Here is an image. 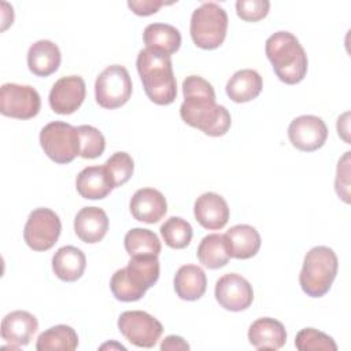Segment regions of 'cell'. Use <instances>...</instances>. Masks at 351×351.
Segmentation results:
<instances>
[{
    "mask_svg": "<svg viewBox=\"0 0 351 351\" xmlns=\"http://www.w3.org/2000/svg\"><path fill=\"white\" fill-rule=\"evenodd\" d=\"M119 332L136 347H154L163 333L162 324L141 310L123 311L118 318Z\"/></svg>",
    "mask_w": 351,
    "mask_h": 351,
    "instance_id": "10",
    "label": "cell"
},
{
    "mask_svg": "<svg viewBox=\"0 0 351 351\" xmlns=\"http://www.w3.org/2000/svg\"><path fill=\"white\" fill-rule=\"evenodd\" d=\"M160 234L165 243L174 250L185 248L193 236L192 226L181 217H170L160 226Z\"/></svg>",
    "mask_w": 351,
    "mask_h": 351,
    "instance_id": "30",
    "label": "cell"
},
{
    "mask_svg": "<svg viewBox=\"0 0 351 351\" xmlns=\"http://www.w3.org/2000/svg\"><path fill=\"white\" fill-rule=\"evenodd\" d=\"M266 56L280 81L295 85L307 74L308 59L296 36L289 32H276L266 40Z\"/></svg>",
    "mask_w": 351,
    "mask_h": 351,
    "instance_id": "3",
    "label": "cell"
},
{
    "mask_svg": "<svg viewBox=\"0 0 351 351\" xmlns=\"http://www.w3.org/2000/svg\"><path fill=\"white\" fill-rule=\"evenodd\" d=\"M41 99L30 85L3 84L0 88V112L10 118L30 119L40 112Z\"/></svg>",
    "mask_w": 351,
    "mask_h": 351,
    "instance_id": "11",
    "label": "cell"
},
{
    "mask_svg": "<svg viewBox=\"0 0 351 351\" xmlns=\"http://www.w3.org/2000/svg\"><path fill=\"white\" fill-rule=\"evenodd\" d=\"M129 208L137 221L156 223L165 217L167 211V202L158 189L141 188L132 196Z\"/></svg>",
    "mask_w": 351,
    "mask_h": 351,
    "instance_id": "17",
    "label": "cell"
},
{
    "mask_svg": "<svg viewBox=\"0 0 351 351\" xmlns=\"http://www.w3.org/2000/svg\"><path fill=\"white\" fill-rule=\"evenodd\" d=\"M37 329V318L23 310L11 311L1 321V337L10 344L8 347L14 350L27 346Z\"/></svg>",
    "mask_w": 351,
    "mask_h": 351,
    "instance_id": "15",
    "label": "cell"
},
{
    "mask_svg": "<svg viewBox=\"0 0 351 351\" xmlns=\"http://www.w3.org/2000/svg\"><path fill=\"white\" fill-rule=\"evenodd\" d=\"M160 350L162 351H174V350H189V344L180 336L176 335H170L167 337H165V340L160 344Z\"/></svg>",
    "mask_w": 351,
    "mask_h": 351,
    "instance_id": "37",
    "label": "cell"
},
{
    "mask_svg": "<svg viewBox=\"0 0 351 351\" xmlns=\"http://www.w3.org/2000/svg\"><path fill=\"white\" fill-rule=\"evenodd\" d=\"M262 85V77L258 71L252 69H243L230 77L225 89L232 101L247 103L259 96Z\"/></svg>",
    "mask_w": 351,
    "mask_h": 351,
    "instance_id": "25",
    "label": "cell"
},
{
    "mask_svg": "<svg viewBox=\"0 0 351 351\" xmlns=\"http://www.w3.org/2000/svg\"><path fill=\"white\" fill-rule=\"evenodd\" d=\"M40 144L45 155L59 165H66L80 155V134L70 123L55 121L40 132Z\"/></svg>",
    "mask_w": 351,
    "mask_h": 351,
    "instance_id": "7",
    "label": "cell"
},
{
    "mask_svg": "<svg viewBox=\"0 0 351 351\" xmlns=\"http://www.w3.org/2000/svg\"><path fill=\"white\" fill-rule=\"evenodd\" d=\"M270 3L267 0H239L236 12L245 22H258L269 14Z\"/></svg>",
    "mask_w": 351,
    "mask_h": 351,
    "instance_id": "34",
    "label": "cell"
},
{
    "mask_svg": "<svg viewBox=\"0 0 351 351\" xmlns=\"http://www.w3.org/2000/svg\"><path fill=\"white\" fill-rule=\"evenodd\" d=\"M62 232L59 215L47 207L33 210L23 229L26 244L34 251H47L55 245Z\"/></svg>",
    "mask_w": 351,
    "mask_h": 351,
    "instance_id": "9",
    "label": "cell"
},
{
    "mask_svg": "<svg viewBox=\"0 0 351 351\" xmlns=\"http://www.w3.org/2000/svg\"><path fill=\"white\" fill-rule=\"evenodd\" d=\"M158 256H130L128 266L118 269L110 281V289L121 302L140 300L159 278Z\"/></svg>",
    "mask_w": 351,
    "mask_h": 351,
    "instance_id": "4",
    "label": "cell"
},
{
    "mask_svg": "<svg viewBox=\"0 0 351 351\" xmlns=\"http://www.w3.org/2000/svg\"><path fill=\"white\" fill-rule=\"evenodd\" d=\"M78 347L77 332L69 325H55L44 330L36 343L38 351H73Z\"/></svg>",
    "mask_w": 351,
    "mask_h": 351,
    "instance_id": "27",
    "label": "cell"
},
{
    "mask_svg": "<svg viewBox=\"0 0 351 351\" xmlns=\"http://www.w3.org/2000/svg\"><path fill=\"white\" fill-rule=\"evenodd\" d=\"M132 89L129 71L121 64H111L96 78L95 97L100 107L114 110L128 103L132 96Z\"/></svg>",
    "mask_w": 351,
    "mask_h": 351,
    "instance_id": "8",
    "label": "cell"
},
{
    "mask_svg": "<svg viewBox=\"0 0 351 351\" xmlns=\"http://www.w3.org/2000/svg\"><path fill=\"white\" fill-rule=\"evenodd\" d=\"M295 346L299 351H336L337 344L326 333L314 328L302 329L295 339Z\"/></svg>",
    "mask_w": 351,
    "mask_h": 351,
    "instance_id": "33",
    "label": "cell"
},
{
    "mask_svg": "<svg viewBox=\"0 0 351 351\" xmlns=\"http://www.w3.org/2000/svg\"><path fill=\"white\" fill-rule=\"evenodd\" d=\"M125 250L130 256H158L162 245L158 236L144 228H134L125 234Z\"/></svg>",
    "mask_w": 351,
    "mask_h": 351,
    "instance_id": "29",
    "label": "cell"
},
{
    "mask_svg": "<svg viewBox=\"0 0 351 351\" xmlns=\"http://www.w3.org/2000/svg\"><path fill=\"white\" fill-rule=\"evenodd\" d=\"M59 47L51 40H38L27 51V67L37 77H48L60 66Z\"/></svg>",
    "mask_w": 351,
    "mask_h": 351,
    "instance_id": "22",
    "label": "cell"
},
{
    "mask_svg": "<svg viewBox=\"0 0 351 351\" xmlns=\"http://www.w3.org/2000/svg\"><path fill=\"white\" fill-rule=\"evenodd\" d=\"M104 167L111 177L114 188H118L130 180L134 170V162L128 152L118 151L106 160Z\"/></svg>",
    "mask_w": 351,
    "mask_h": 351,
    "instance_id": "32",
    "label": "cell"
},
{
    "mask_svg": "<svg viewBox=\"0 0 351 351\" xmlns=\"http://www.w3.org/2000/svg\"><path fill=\"white\" fill-rule=\"evenodd\" d=\"M230 258L250 259L261 248V234L251 225H234L223 234Z\"/></svg>",
    "mask_w": 351,
    "mask_h": 351,
    "instance_id": "19",
    "label": "cell"
},
{
    "mask_svg": "<svg viewBox=\"0 0 351 351\" xmlns=\"http://www.w3.org/2000/svg\"><path fill=\"white\" fill-rule=\"evenodd\" d=\"M107 347H110V348H112V347H117V348L125 350V347H123L122 344H110V343H108V344H103L100 348H101V350H104V348H107Z\"/></svg>",
    "mask_w": 351,
    "mask_h": 351,
    "instance_id": "38",
    "label": "cell"
},
{
    "mask_svg": "<svg viewBox=\"0 0 351 351\" xmlns=\"http://www.w3.org/2000/svg\"><path fill=\"white\" fill-rule=\"evenodd\" d=\"M207 288V277L202 267L196 265L181 266L174 276V291L182 300L200 299Z\"/></svg>",
    "mask_w": 351,
    "mask_h": 351,
    "instance_id": "24",
    "label": "cell"
},
{
    "mask_svg": "<svg viewBox=\"0 0 351 351\" xmlns=\"http://www.w3.org/2000/svg\"><path fill=\"white\" fill-rule=\"evenodd\" d=\"M86 267L85 254L74 247L64 245L60 247L52 256V269L55 276L66 282L77 281L82 277Z\"/></svg>",
    "mask_w": 351,
    "mask_h": 351,
    "instance_id": "23",
    "label": "cell"
},
{
    "mask_svg": "<svg viewBox=\"0 0 351 351\" xmlns=\"http://www.w3.org/2000/svg\"><path fill=\"white\" fill-rule=\"evenodd\" d=\"M288 137L296 149L313 152L325 144L328 128L319 117L300 115L289 123Z\"/></svg>",
    "mask_w": 351,
    "mask_h": 351,
    "instance_id": "12",
    "label": "cell"
},
{
    "mask_svg": "<svg viewBox=\"0 0 351 351\" xmlns=\"http://www.w3.org/2000/svg\"><path fill=\"white\" fill-rule=\"evenodd\" d=\"M248 340L256 350H280L287 341V330L280 321L263 317L251 324Z\"/></svg>",
    "mask_w": 351,
    "mask_h": 351,
    "instance_id": "20",
    "label": "cell"
},
{
    "mask_svg": "<svg viewBox=\"0 0 351 351\" xmlns=\"http://www.w3.org/2000/svg\"><path fill=\"white\" fill-rule=\"evenodd\" d=\"M215 299L221 307L229 311H241L254 300L252 285L237 273L223 274L215 284Z\"/></svg>",
    "mask_w": 351,
    "mask_h": 351,
    "instance_id": "13",
    "label": "cell"
},
{
    "mask_svg": "<svg viewBox=\"0 0 351 351\" xmlns=\"http://www.w3.org/2000/svg\"><path fill=\"white\" fill-rule=\"evenodd\" d=\"M189 30L196 47L215 49L226 37L228 14L217 3H203L192 12Z\"/></svg>",
    "mask_w": 351,
    "mask_h": 351,
    "instance_id": "6",
    "label": "cell"
},
{
    "mask_svg": "<svg viewBox=\"0 0 351 351\" xmlns=\"http://www.w3.org/2000/svg\"><path fill=\"white\" fill-rule=\"evenodd\" d=\"M145 95L159 106H169L177 97V82L173 73L171 58L151 48L138 52L136 60Z\"/></svg>",
    "mask_w": 351,
    "mask_h": 351,
    "instance_id": "2",
    "label": "cell"
},
{
    "mask_svg": "<svg viewBox=\"0 0 351 351\" xmlns=\"http://www.w3.org/2000/svg\"><path fill=\"white\" fill-rule=\"evenodd\" d=\"M86 88L85 81L80 75H67L59 78L51 88L49 106L53 112L60 115H69L77 111L84 99Z\"/></svg>",
    "mask_w": 351,
    "mask_h": 351,
    "instance_id": "14",
    "label": "cell"
},
{
    "mask_svg": "<svg viewBox=\"0 0 351 351\" xmlns=\"http://www.w3.org/2000/svg\"><path fill=\"white\" fill-rule=\"evenodd\" d=\"M184 101L180 107L181 119L204 134L219 137L228 133L232 118L229 111L215 103L213 85L199 75H189L182 82Z\"/></svg>",
    "mask_w": 351,
    "mask_h": 351,
    "instance_id": "1",
    "label": "cell"
},
{
    "mask_svg": "<svg viewBox=\"0 0 351 351\" xmlns=\"http://www.w3.org/2000/svg\"><path fill=\"white\" fill-rule=\"evenodd\" d=\"M143 40L145 48L171 56L180 49L181 33L178 29L167 23H151L144 29Z\"/></svg>",
    "mask_w": 351,
    "mask_h": 351,
    "instance_id": "26",
    "label": "cell"
},
{
    "mask_svg": "<svg viewBox=\"0 0 351 351\" xmlns=\"http://www.w3.org/2000/svg\"><path fill=\"white\" fill-rule=\"evenodd\" d=\"M350 151H347L337 163V171H336V180H335V188L339 195V197L343 199V202L350 203Z\"/></svg>",
    "mask_w": 351,
    "mask_h": 351,
    "instance_id": "35",
    "label": "cell"
},
{
    "mask_svg": "<svg viewBox=\"0 0 351 351\" xmlns=\"http://www.w3.org/2000/svg\"><path fill=\"white\" fill-rule=\"evenodd\" d=\"M77 192L84 199H104L114 189L110 174L103 166H89L82 169L75 178Z\"/></svg>",
    "mask_w": 351,
    "mask_h": 351,
    "instance_id": "21",
    "label": "cell"
},
{
    "mask_svg": "<svg viewBox=\"0 0 351 351\" xmlns=\"http://www.w3.org/2000/svg\"><path fill=\"white\" fill-rule=\"evenodd\" d=\"M108 230V217L103 208L84 207L74 218V232L86 244H95L104 239Z\"/></svg>",
    "mask_w": 351,
    "mask_h": 351,
    "instance_id": "18",
    "label": "cell"
},
{
    "mask_svg": "<svg viewBox=\"0 0 351 351\" xmlns=\"http://www.w3.org/2000/svg\"><path fill=\"white\" fill-rule=\"evenodd\" d=\"M193 213L196 221L208 230L222 229L229 221L228 203L215 192L200 195L195 202Z\"/></svg>",
    "mask_w": 351,
    "mask_h": 351,
    "instance_id": "16",
    "label": "cell"
},
{
    "mask_svg": "<svg viewBox=\"0 0 351 351\" xmlns=\"http://www.w3.org/2000/svg\"><path fill=\"white\" fill-rule=\"evenodd\" d=\"M77 130L80 134V156L84 159L99 158L106 148L103 133L90 125H81Z\"/></svg>",
    "mask_w": 351,
    "mask_h": 351,
    "instance_id": "31",
    "label": "cell"
},
{
    "mask_svg": "<svg viewBox=\"0 0 351 351\" xmlns=\"http://www.w3.org/2000/svg\"><path fill=\"white\" fill-rule=\"evenodd\" d=\"M167 4H173V3H165L160 0H130L128 1V7L140 16H148L152 15L155 12H158V10L162 5H167Z\"/></svg>",
    "mask_w": 351,
    "mask_h": 351,
    "instance_id": "36",
    "label": "cell"
},
{
    "mask_svg": "<svg viewBox=\"0 0 351 351\" xmlns=\"http://www.w3.org/2000/svg\"><path fill=\"white\" fill-rule=\"evenodd\" d=\"M197 259L203 266L213 270L223 267L230 259L223 234L211 233L204 236L197 247Z\"/></svg>",
    "mask_w": 351,
    "mask_h": 351,
    "instance_id": "28",
    "label": "cell"
},
{
    "mask_svg": "<svg viewBox=\"0 0 351 351\" xmlns=\"http://www.w3.org/2000/svg\"><path fill=\"white\" fill-rule=\"evenodd\" d=\"M339 269L335 251L325 245L313 247L304 256L299 274L303 292L310 298H321L329 292Z\"/></svg>",
    "mask_w": 351,
    "mask_h": 351,
    "instance_id": "5",
    "label": "cell"
}]
</instances>
